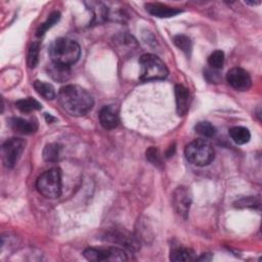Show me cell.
I'll list each match as a JSON object with an SVG mask.
<instances>
[{
    "mask_svg": "<svg viewBox=\"0 0 262 262\" xmlns=\"http://www.w3.org/2000/svg\"><path fill=\"white\" fill-rule=\"evenodd\" d=\"M174 44L181 50L183 51L186 55H189L192 49V43L191 40L185 36V35H176L173 38Z\"/></svg>",
    "mask_w": 262,
    "mask_h": 262,
    "instance_id": "obj_23",
    "label": "cell"
},
{
    "mask_svg": "<svg viewBox=\"0 0 262 262\" xmlns=\"http://www.w3.org/2000/svg\"><path fill=\"white\" fill-rule=\"evenodd\" d=\"M115 44L118 50L123 51V54L127 52H131L132 50H135L138 46L136 40L132 36L127 34L117 36L115 38Z\"/></svg>",
    "mask_w": 262,
    "mask_h": 262,
    "instance_id": "obj_17",
    "label": "cell"
},
{
    "mask_svg": "<svg viewBox=\"0 0 262 262\" xmlns=\"http://www.w3.org/2000/svg\"><path fill=\"white\" fill-rule=\"evenodd\" d=\"M39 51H40L39 42L32 43L28 52V66L30 69H34L37 66L39 61Z\"/></svg>",
    "mask_w": 262,
    "mask_h": 262,
    "instance_id": "obj_25",
    "label": "cell"
},
{
    "mask_svg": "<svg viewBox=\"0 0 262 262\" xmlns=\"http://www.w3.org/2000/svg\"><path fill=\"white\" fill-rule=\"evenodd\" d=\"M184 155L190 164L204 167L214 160V148L207 140L195 139L185 146Z\"/></svg>",
    "mask_w": 262,
    "mask_h": 262,
    "instance_id": "obj_4",
    "label": "cell"
},
{
    "mask_svg": "<svg viewBox=\"0 0 262 262\" xmlns=\"http://www.w3.org/2000/svg\"><path fill=\"white\" fill-rule=\"evenodd\" d=\"M37 190L48 199H55L61 194V171L51 168L43 172L36 181Z\"/></svg>",
    "mask_w": 262,
    "mask_h": 262,
    "instance_id": "obj_5",
    "label": "cell"
},
{
    "mask_svg": "<svg viewBox=\"0 0 262 262\" xmlns=\"http://www.w3.org/2000/svg\"><path fill=\"white\" fill-rule=\"evenodd\" d=\"M60 18V13L58 11H53L49 14V16L47 17V19L42 23L39 28L37 29V32H36V36L37 37H41L43 36L51 27H53Z\"/></svg>",
    "mask_w": 262,
    "mask_h": 262,
    "instance_id": "obj_22",
    "label": "cell"
},
{
    "mask_svg": "<svg viewBox=\"0 0 262 262\" xmlns=\"http://www.w3.org/2000/svg\"><path fill=\"white\" fill-rule=\"evenodd\" d=\"M259 200H255L254 196H247L243 198L234 203V206L237 208H254V207H259Z\"/></svg>",
    "mask_w": 262,
    "mask_h": 262,
    "instance_id": "obj_27",
    "label": "cell"
},
{
    "mask_svg": "<svg viewBox=\"0 0 262 262\" xmlns=\"http://www.w3.org/2000/svg\"><path fill=\"white\" fill-rule=\"evenodd\" d=\"M15 106L17 110H19L21 113H31L34 111H38L42 107L41 103L36 100L35 98L28 97V98H23L19 99L15 102Z\"/></svg>",
    "mask_w": 262,
    "mask_h": 262,
    "instance_id": "obj_20",
    "label": "cell"
},
{
    "mask_svg": "<svg viewBox=\"0 0 262 262\" xmlns=\"http://www.w3.org/2000/svg\"><path fill=\"white\" fill-rule=\"evenodd\" d=\"M99 122L104 129L111 130L119 125V110L116 105H104L99 112Z\"/></svg>",
    "mask_w": 262,
    "mask_h": 262,
    "instance_id": "obj_11",
    "label": "cell"
},
{
    "mask_svg": "<svg viewBox=\"0 0 262 262\" xmlns=\"http://www.w3.org/2000/svg\"><path fill=\"white\" fill-rule=\"evenodd\" d=\"M208 63L212 69L219 70L224 63V53L221 50L213 51L208 57Z\"/></svg>",
    "mask_w": 262,
    "mask_h": 262,
    "instance_id": "obj_26",
    "label": "cell"
},
{
    "mask_svg": "<svg viewBox=\"0 0 262 262\" xmlns=\"http://www.w3.org/2000/svg\"><path fill=\"white\" fill-rule=\"evenodd\" d=\"M104 239L111 243L118 244L130 251H137L140 247V244L136 236L123 228H114L107 230L104 233Z\"/></svg>",
    "mask_w": 262,
    "mask_h": 262,
    "instance_id": "obj_8",
    "label": "cell"
},
{
    "mask_svg": "<svg viewBox=\"0 0 262 262\" xmlns=\"http://www.w3.org/2000/svg\"><path fill=\"white\" fill-rule=\"evenodd\" d=\"M57 99L62 110L74 117L86 115L94 104L92 95L85 88L74 84L61 87Z\"/></svg>",
    "mask_w": 262,
    "mask_h": 262,
    "instance_id": "obj_1",
    "label": "cell"
},
{
    "mask_svg": "<svg viewBox=\"0 0 262 262\" xmlns=\"http://www.w3.org/2000/svg\"><path fill=\"white\" fill-rule=\"evenodd\" d=\"M139 66V79L141 81L163 80L168 76V69L165 62L155 54L146 53L141 55Z\"/></svg>",
    "mask_w": 262,
    "mask_h": 262,
    "instance_id": "obj_3",
    "label": "cell"
},
{
    "mask_svg": "<svg viewBox=\"0 0 262 262\" xmlns=\"http://www.w3.org/2000/svg\"><path fill=\"white\" fill-rule=\"evenodd\" d=\"M10 128L19 134H32L38 129V122L36 120H26L18 117H13L8 120Z\"/></svg>",
    "mask_w": 262,
    "mask_h": 262,
    "instance_id": "obj_12",
    "label": "cell"
},
{
    "mask_svg": "<svg viewBox=\"0 0 262 262\" xmlns=\"http://www.w3.org/2000/svg\"><path fill=\"white\" fill-rule=\"evenodd\" d=\"M84 257L89 261H126L127 254L117 247L110 248H88L83 252Z\"/></svg>",
    "mask_w": 262,
    "mask_h": 262,
    "instance_id": "obj_7",
    "label": "cell"
},
{
    "mask_svg": "<svg viewBox=\"0 0 262 262\" xmlns=\"http://www.w3.org/2000/svg\"><path fill=\"white\" fill-rule=\"evenodd\" d=\"M61 145L57 143H49L43 149V159L46 162H56L59 159Z\"/></svg>",
    "mask_w": 262,
    "mask_h": 262,
    "instance_id": "obj_21",
    "label": "cell"
},
{
    "mask_svg": "<svg viewBox=\"0 0 262 262\" xmlns=\"http://www.w3.org/2000/svg\"><path fill=\"white\" fill-rule=\"evenodd\" d=\"M194 130L198 134L210 138L213 137L216 134V128L209 122L203 121V122H199L195 126H194Z\"/></svg>",
    "mask_w": 262,
    "mask_h": 262,
    "instance_id": "obj_24",
    "label": "cell"
},
{
    "mask_svg": "<svg viewBox=\"0 0 262 262\" xmlns=\"http://www.w3.org/2000/svg\"><path fill=\"white\" fill-rule=\"evenodd\" d=\"M146 159L152 163L154 165H159L161 164V156L160 152L158 150V148L150 146L147 150H146Z\"/></svg>",
    "mask_w": 262,
    "mask_h": 262,
    "instance_id": "obj_28",
    "label": "cell"
},
{
    "mask_svg": "<svg viewBox=\"0 0 262 262\" xmlns=\"http://www.w3.org/2000/svg\"><path fill=\"white\" fill-rule=\"evenodd\" d=\"M146 11L150 13L154 16L157 17H173L179 13L182 12L181 9L175 8V7H170L162 3H146L145 4Z\"/></svg>",
    "mask_w": 262,
    "mask_h": 262,
    "instance_id": "obj_14",
    "label": "cell"
},
{
    "mask_svg": "<svg viewBox=\"0 0 262 262\" xmlns=\"http://www.w3.org/2000/svg\"><path fill=\"white\" fill-rule=\"evenodd\" d=\"M246 3H247V4H251V5H258V4H260V1H256V2H255V1H254V2H253V1H252V2H248V1H247Z\"/></svg>",
    "mask_w": 262,
    "mask_h": 262,
    "instance_id": "obj_31",
    "label": "cell"
},
{
    "mask_svg": "<svg viewBox=\"0 0 262 262\" xmlns=\"http://www.w3.org/2000/svg\"><path fill=\"white\" fill-rule=\"evenodd\" d=\"M34 88L35 90L41 95L43 96L45 99H54L56 97V92H55V89L54 87L49 84V83H46V82H43V81H35L34 82Z\"/></svg>",
    "mask_w": 262,
    "mask_h": 262,
    "instance_id": "obj_19",
    "label": "cell"
},
{
    "mask_svg": "<svg viewBox=\"0 0 262 262\" xmlns=\"http://www.w3.org/2000/svg\"><path fill=\"white\" fill-rule=\"evenodd\" d=\"M173 207L175 212L186 219L191 205V192L189 187L178 186L173 192Z\"/></svg>",
    "mask_w": 262,
    "mask_h": 262,
    "instance_id": "obj_9",
    "label": "cell"
},
{
    "mask_svg": "<svg viewBox=\"0 0 262 262\" xmlns=\"http://www.w3.org/2000/svg\"><path fill=\"white\" fill-rule=\"evenodd\" d=\"M48 75L57 82H66L71 77V69L67 66H61L52 62L48 69Z\"/></svg>",
    "mask_w": 262,
    "mask_h": 262,
    "instance_id": "obj_16",
    "label": "cell"
},
{
    "mask_svg": "<svg viewBox=\"0 0 262 262\" xmlns=\"http://www.w3.org/2000/svg\"><path fill=\"white\" fill-rule=\"evenodd\" d=\"M170 259L175 262H179V261L187 262V261L196 260V256L194 255V252L191 249L178 245V246L172 247L170 252Z\"/></svg>",
    "mask_w": 262,
    "mask_h": 262,
    "instance_id": "obj_15",
    "label": "cell"
},
{
    "mask_svg": "<svg viewBox=\"0 0 262 262\" xmlns=\"http://www.w3.org/2000/svg\"><path fill=\"white\" fill-rule=\"evenodd\" d=\"M25 147L26 141L21 138L12 137L7 139L1 147V156L4 166L6 168H13L19 160Z\"/></svg>",
    "mask_w": 262,
    "mask_h": 262,
    "instance_id": "obj_6",
    "label": "cell"
},
{
    "mask_svg": "<svg viewBox=\"0 0 262 262\" xmlns=\"http://www.w3.org/2000/svg\"><path fill=\"white\" fill-rule=\"evenodd\" d=\"M48 52L52 62L71 67L79 60L81 48L79 44L72 39L58 38L51 43Z\"/></svg>",
    "mask_w": 262,
    "mask_h": 262,
    "instance_id": "obj_2",
    "label": "cell"
},
{
    "mask_svg": "<svg viewBox=\"0 0 262 262\" xmlns=\"http://www.w3.org/2000/svg\"><path fill=\"white\" fill-rule=\"evenodd\" d=\"M229 136L236 144L248 143L251 139V133L249 129L242 126H235L229 129Z\"/></svg>",
    "mask_w": 262,
    "mask_h": 262,
    "instance_id": "obj_18",
    "label": "cell"
},
{
    "mask_svg": "<svg viewBox=\"0 0 262 262\" xmlns=\"http://www.w3.org/2000/svg\"><path fill=\"white\" fill-rule=\"evenodd\" d=\"M228 84L238 91H246L252 85L250 74L242 68H232L226 74Z\"/></svg>",
    "mask_w": 262,
    "mask_h": 262,
    "instance_id": "obj_10",
    "label": "cell"
},
{
    "mask_svg": "<svg viewBox=\"0 0 262 262\" xmlns=\"http://www.w3.org/2000/svg\"><path fill=\"white\" fill-rule=\"evenodd\" d=\"M175 100H176V111L179 116H184L188 110L190 104V96L189 91L183 85L175 86Z\"/></svg>",
    "mask_w": 262,
    "mask_h": 262,
    "instance_id": "obj_13",
    "label": "cell"
},
{
    "mask_svg": "<svg viewBox=\"0 0 262 262\" xmlns=\"http://www.w3.org/2000/svg\"><path fill=\"white\" fill-rule=\"evenodd\" d=\"M45 119H46V121H47L48 123H52V122L56 121V119H55L54 117H52L51 115H49V114H45Z\"/></svg>",
    "mask_w": 262,
    "mask_h": 262,
    "instance_id": "obj_30",
    "label": "cell"
},
{
    "mask_svg": "<svg viewBox=\"0 0 262 262\" xmlns=\"http://www.w3.org/2000/svg\"><path fill=\"white\" fill-rule=\"evenodd\" d=\"M204 76H205V78L209 81V82H211V83H217L219 80H220V75H219V73L217 72V70H215V69H207L206 71H205V74H204Z\"/></svg>",
    "mask_w": 262,
    "mask_h": 262,
    "instance_id": "obj_29",
    "label": "cell"
}]
</instances>
